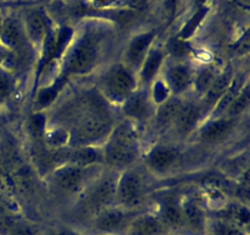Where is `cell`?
Wrapping results in <instances>:
<instances>
[{
  "label": "cell",
  "mask_w": 250,
  "mask_h": 235,
  "mask_svg": "<svg viewBox=\"0 0 250 235\" xmlns=\"http://www.w3.org/2000/svg\"><path fill=\"white\" fill-rule=\"evenodd\" d=\"M26 127L32 139L36 140L37 142H43L46 131V117L43 113H36L33 117L29 118Z\"/></svg>",
  "instance_id": "cell-28"
},
{
  "label": "cell",
  "mask_w": 250,
  "mask_h": 235,
  "mask_svg": "<svg viewBox=\"0 0 250 235\" xmlns=\"http://www.w3.org/2000/svg\"><path fill=\"white\" fill-rule=\"evenodd\" d=\"M204 110L200 103L183 100L182 107L170 130H172L176 136L180 139L190 136L199 127L200 122H203L202 118Z\"/></svg>",
  "instance_id": "cell-10"
},
{
  "label": "cell",
  "mask_w": 250,
  "mask_h": 235,
  "mask_svg": "<svg viewBox=\"0 0 250 235\" xmlns=\"http://www.w3.org/2000/svg\"><path fill=\"white\" fill-rule=\"evenodd\" d=\"M205 12H207V9H204V7H200L199 11L195 12L194 16L192 17V19L189 20V21L186 24V26L183 27V29L181 31V33L178 34V38L181 39H188L190 36H192L193 33H194V31L197 29L198 24H200V21L203 20V17H204Z\"/></svg>",
  "instance_id": "cell-32"
},
{
  "label": "cell",
  "mask_w": 250,
  "mask_h": 235,
  "mask_svg": "<svg viewBox=\"0 0 250 235\" xmlns=\"http://www.w3.org/2000/svg\"><path fill=\"white\" fill-rule=\"evenodd\" d=\"M103 164L107 169L124 171L132 168L139 158V146L132 122L122 121L114 125L104 141Z\"/></svg>",
  "instance_id": "cell-1"
},
{
  "label": "cell",
  "mask_w": 250,
  "mask_h": 235,
  "mask_svg": "<svg viewBox=\"0 0 250 235\" xmlns=\"http://www.w3.org/2000/svg\"><path fill=\"white\" fill-rule=\"evenodd\" d=\"M233 77H234L233 69H229V68L224 69L221 72L217 73V76L215 77L214 82L211 83L209 90L202 95L200 104L203 105V108H204L205 110L210 109V112H211L215 103L219 100V98L221 97V95L226 92L227 88L229 87Z\"/></svg>",
  "instance_id": "cell-17"
},
{
  "label": "cell",
  "mask_w": 250,
  "mask_h": 235,
  "mask_svg": "<svg viewBox=\"0 0 250 235\" xmlns=\"http://www.w3.org/2000/svg\"><path fill=\"white\" fill-rule=\"evenodd\" d=\"M182 104V98H180L178 95H171L168 99L156 107L153 119L155 120L156 127L160 131L165 132L166 130L171 129Z\"/></svg>",
  "instance_id": "cell-18"
},
{
  "label": "cell",
  "mask_w": 250,
  "mask_h": 235,
  "mask_svg": "<svg viewBox=\"0 0 250 235\" xmlns=\"http://www.w3.org/2000/svg\"><path fill=\"white\" fill-rule=\"evenodd\" d=\"M14 91V78L11 73L0 68V103L4 102Z\"/></svg>",
  "instance_id": "cell-33"
},
{
  "label": "cell",
  "mask_w": 250,
  "mask_h": 235,
  "mask_svg": "<svg viewBox=\"0 0 250 235\" xmlns=\"http://www.w3.org/2000/svg\"><path fill=\"white\" fill-rule=\"evenodd\" d=\"M194 75L195 72L192 66L183 61H175L164 70L161 77L170 88L171 94L180 97L192 87Z\"/></svg>",
  "instance_id": "cell-11"
},
{
  "label": "cell",
  "mask_w": 250,
  "mask_h": 235,
  "mask_svg": "<svg viewBox=\"0 0 250 235\" xmlns=\"http://www.w3.org/2000/svg\"><path fill=\"white\" fill-rule=\"evenodd\" d=\"M1 24H2V19L1 16H0V29H1Z\"/></svg>",
  "instance_id": "cell-38"
},
{
  "label": "cell",
  "mask_w": 250,
  "mask_h": 235,
  "mask_svg": "<svg viewBox=\"0 0 250 235\" xmlns=\"http://www.w3.org/2000/svg\"><path fill=\"white\" fill-rule=\"evenodd\" d=\"M125 117L134 121H148L154 117L156 105L150 97L149 88L138 87L121 104Z\"/></svg>",
  "instance_id": "cell-8"
},
{
  "label": "cell",
  "mask_w": 250,
  "mask_h": 235,
  "mask_svg": "<svg viewBox=\"0 0 250 235\" xmlns=\"http://www.w3.org/2000/svg\"><path fill=\"white\" fill-rule=\"evenodd\" d=\"M236 122L237 119L227 117L208 119L195 130V136L198 141L203 143H216L231 135L232 130L236 126Z\"/></svg>",
  "instance_id": "cell-12"
},
{
  "label": "cell",
  "mask_w": 250,
  "mask_h": 235,
  "mask_svg": "<svg viewBox=\"0 0 250 235\" xmlns=\"http://www.w3.org/2000/svg\"><path fill=\"white\" fill-rule=\"evenodd\" d=\"M146 190V184L144 176L132 166L121 171L119 175L115 200L122 208H134L143 202Z\"/></svg>",
  "instance_id": "cell-6"
},
{
  "label": "cell",
  "mask_w": 250,
  "mask_h": 235,
  "mask_svg": "<svg viewBox=\"0 0 250 235\" xmlns=\"http://www.w3.org/2000/svg\"><path fill=\"white\" fill-rule=\"evenodd\" d=\"M10 235H36L34 232L32 230L31 227H27V225H19V227H15L14 229L10 232Z\"/></svg>",
  "instance_id": "cell-34"
},
{
  "label": "cell",
  "mask_w": 250,
  "mask_h": 235,
  "mask_svg": "<svg viewBox=\"0 0 250 235\" xmlns=\"http://www.w3.org/2000/svg\"><path fill=\"white\" fill-rule=\"evenodd\" d=\"M226 218L224 219L229 220V222L234 223L237 225H246L248 224L250 213L247 206L237 203V205H229L226 207Z\"/></svg>",
  "instance_id": "cell-30"
},
{
  "label": "cell",
  "mask_w": 250,
  "mask_h": 235,
  "mask_svg": "<svg viewBox=\"0 0 250 235\" xmlns=\"http://www.w3.org/2000/svg\"><path fill=\"white\" fill-rule=\"evenodd\" d=\"M217 71L212 68H205L202 69L198 73L194 75V80H193V87H194L195 92L198 94L203 95L209 87L211 86V83L214 82L215 77L217 76Z\"/></svg>",
  "instance_id": "cell-27"
},
{
  "label": "cell",
  "mask_w": 250,
  "mask_h": 235,
  "mask_svg": "<svg viewBox=\"0 0 250 235\" xmlns=\"http://www.w3.org/2000/svg\"><path fill=\"white\" fill-rule=\"evenodd\" d=\"M99 165L77 166L72 164H63L50 173V181L59 191L65 193L77 192L87 186L89 181L98 174Z\"/></svg>",
  "instance_id": "cell-5"
},
{
  "label": "cell",
  "mask_w": 250,
  "mask_h": 235,
  "mask_svg": "<svg viewBox=\"0 0 250 235\" xmlns=\"http://www.w3.org/2000/svg\"><path fill=\"white\" fill-rule=\"evenodd\" d=\"M114 118L111 112L88 113L87 115L72 125L68 131L70 147L97 146L98 142L106 140L114 127Z\"/></svg>",
  "instance_id": "cell-3"
},
{
  "label": "cell",
  "mask_w": 250,
  "mask_h": 235,
  "mask_svg": "<svg viewBox=\"0 0 250 235\" xmlns=\"http://www.w3.org/2000/svg\"><path fill=\"white\" fill-rule=\"evenodd\" d=\"M119 174L117 171L107 169L104 173H98L88 184L87 202L93 210L102 211L115 200Z\"/></svg>",
  "instance_id": "cell-7"
},
{
  "label": "cell",
  "mask_w": 250,
  "mask_h": 235,
  "mask_svg": "<svg viewBox=\"0 0 250 235\" xmlns=\"http://www.w3.org/2000/svg\"><path fill=\"white\" fill-rule=\"evenodd\" d=\"M128 212L125 208H104L99 211L95 217L94 225L98 230L104 233H114L122 229L125 225L128 227Z\"/></svg>",
  "instance_id": "cell-16"
},
{
  "label": "cell",
  "mask_w": 250,
  "mask_h": 235,
  "mask_svg": "<svg viewBox=\"0 0 250 235\" xmlns=\"http://www.w3.org/2000/svg\"><path fill=\"white\" fill-rule=\"evenodd\" d=\"M138 87L137 73L122 63L107 66L98 80V92L109 104L121 105Z\"/></svg>",
  "instance_id": "cell-2"
},
{
  "label": "cell",
  "mask_w": 250,
  "mask_h": 235,
  "mask_svg": "<svg viewBox=\"0 0 250 235\" xmlns=\"http://www.w3.org/2000/svg\"><path fill=\"white\" fill-rule=\"evenodd\" d=\"M165 60V54L160 49H149L141 69L137 72V80H138L139 87H146L153 83L156 77L160 76L161 68Z\"/></svg>",
  "instance_id": "cell-15"
},
{
  "label": "cell",
  "mask_w": 250,
  "mask_h": 235,
  "mask_svg": "<svg viewBox=\"0 0 250 235\" xmlns=\"http://www.w3.org/2000/svg\"><path fill=\"white\" fill-rule=\"evenodd\" d=\"M67 164L77 166H93L103 164V148L97 146L71 147Z\"/></svg>",
  "instance_id": "cell-23"
},
{
  "label": "cell",
  "mask_w": 250,
  "mask_h": 235,
  "mask_svg": "<svg viewBox=\"0 0 250 235\" xmlns=\"http://www.w3.org/2000/svg\"><path fill=\"white\" fill-rule=\"evenodd\" d=\"M248 82V78H247L246 73H238V75H234L233 80H232L231 85L227 88L226 92L219 98L215 105L212 107L211 112H210L209 119H214V118H220L224 117L226 110L229 109V107L231 105V103L233 102L234 98L239 94V92L242 91V88L244 87V85Z\"/></svg>",
  "instance_id": "cell-19"
},
{
  "label": "cell",
  "mask_w": 250,
  "mask_h": 235,
  "mask_svg": "<svg viewBox=\"0 0 250 235\" xmlns=\"http://www.w3.org/2000/svg\"><path fill=\"white\" fill-rule=\"evenodd\" d=\"M237 1L241 2V5H244V6H248L249 0H237Z\"/></svg>",
  "instance_id": "cell-37"
},
{
  "label": "cell",
  "mask_w": 250,
  "mask_h": 235,
  "mask_svg": "<svg viewBox=\"0 0 250 235\" xmlns=\"http://www.w3.org/2000/svg\"><path fill=\"white\" fill-rule=\"evenodd\" d=\"M181 161V151L176 144L160 143L154 146L146 156V164L154 174L163 175L172 171Z\"/></svg>",
  "instance_id": "cell-9"
},
{
  "label": "cell",
  "mask_w": 250,
  "mask_h": 235,
  "mask_svg": "<svg viewBox=\"0 0 250 235\" xmlns=\"http://www.w3.org/2000/svg\"><path fill=\"white\" fill-rule=\"evenodd\" d=\"M154 37H155V32H146V33L133 37L125 51L122 64L133 72H138L146 54H148Z\"/></svg>",
  "instance_id": "cell-13"
},
{
  "label": "cell",
  "mask_w": 250,
  "mask_h": 235,
  "mask_svg": "<svg viewBox=\"0 0 250 235\" xmlns=\"http://www.w3.org/2000/svg\"><path fill=\"white\" fill-rule=\"evenodd\" d=\"M193 1H194V4L198 5V6H202V5L204 4V2L207 1V0H193Z\"/></svg>",
  "instance_id": "cell-36"
},
{
  "label": "cell",
  "mask_w": 250,
  "mask_h": 235,
  "mask_svg": "<svg viewBox=\"0 0 250 235\" xmlns=\"http://www.w3.org/2000/svg\"><path fill=\"white\" fill-rule=\"evenodd\" d=\"M98 58L99 46L97 37H83L65 56L61 76L67 78L71 75H85L95 68Z\"/></svg>",
  "instance_id": "cell-4"
},
{
  "label": "cell",
  "mask_w": 250,
  "mask_h": 235,
  "mask_svg": "<svg viewBox=\"0 0 250 235\" xmlns=\"http://www.w3.org/2000/svg\"><path fill=\"white\" fill-rule=\"evenodd\" d=\"M163 220L166 228L172 229H182L185 227V219H183L182 206L181 200L175 193L166 195L163 198Z\"/></svg>",
  "instance_id": "cell-22"
},
{
  "label": "cell",
  "mask_w": 250,
  "mask_h": 235,
  "mask_svg": "<svg viewBox=\"0 0 250 235\" xmlns=\"http://www.w3.org/2000/svg\"><path fill=\"white\" fill-rule=\"evenodd\" d=\"M49 31L50 28H49L48 19L43 12L33 11L27 16L24 32L29 43L36 46L44 43Z\"/></svg>",
  "instance_id": "cell-20"
},
{
  "label": "cell",
  "mask_w": 250,
  "mask_h": 235,
  "mask_svg": "<svg viewBox=\"0 0 250 235\" xmlns=\"http://www.w3.org/2000/svg\"><path fill=\"white\" fill-rule=\"evenodd\" d=\"M149 92H150V97L153 99L154 104L158 107L159 104L165 102L166 99L171 97V91L170 88L167 87L166 82L164 81V78L161 77V75L159 77H156L155 80L153 81L150 86H149Z\"/></svg>",
  "instance_id": "cell-29"
},
{
  "label": "cell",
  "mask_w": 250,
  "mask_h": 235,
  "mask_svg": "<svg viewBox=\"0 0 250 235\" xmlns=\"http://www.w3.org/2000/svg\"><path fill=\"white\" fill-rule=\"evenodd\" d=\"M181 206H182L185 225H188L195 233L205 232L207 218L202 207L192 198L181 200Z\"/></svg>",
  "instance_id": "cell-24"
},
{
  "label": "cell",
  "mask_w": 250,
  "mask_h": 235,
  "mask_svg": "<svg viewBox=\"0 0 250 235\" xmlns=\"http://www.w3.org/2000/svg\"><path fill=\"white\" fill-rule=\"evenodd\" d=\"M250 104V88H249V82H247L244 85V87L242 88V91L239 92V94L234 98L233 102L231 103V105L229 107V109L226 110L224 117L232 118V119H237L238 117H241L244 112L249 108Z\"/></svg>",
  "instance_id": "cell-26"
},
{
  "label": "cell",
  "mask_w": 250,
  "mask_h": 235,
  "mask_svg": "<svg viewBox=\"0 0 250 235\" xmlns=\"http://www.w3.org/2000/svg\"><path fill=\"white\" fill-rule=\"evenodd\" d=\"M128 235H165L166 227L161 219L150 214H142L131 220Z\"/></svg>",
  "instance_id": "cell-21"
},
{
  "label": "cell",
  "mask_w": 250,
  "mask_h": 235,
  "mask_svg": "<svg viewBox=\"0 0 250 235\" xmlns=\"http://www.w3.org/2000/svg\"><path fill=\"white\" fill-rule=\"evenodd\" d=\"M0 43L11 51L21 50L29 46L26 32L21 22L15 17H7L2 20L0 29Z\"/></svg>",
  "instance_id": "cell-14"
},
{
  "label": "cell",
  "mask_w": 250,
  "mask_h": 235,
  "mask_svg": "<svg viewBox=\"0 0 250 235\" xmlns=\"http://www.w3.org/2000/svg\"><path fill=\"white\" fill-rule=\"evenodd\" d=\"M51 235H78V234H76V233L73 232H70V230H60V232H56Z\"/></svg>",
  "instance_id": "cell-35"
},
{
  "label": "cell",
  "mask_w": 250,
  "mask_h": 235,
  "mask_svg": "<svg viewBox=\"0 0 250 235\" xmlns=\"http://www.w3.org/2000/svg\"><path fill=\"white\" fill-rule=\"evenodd\" d=\"M166 50L170 53L171 56L175 58V60H182L190 54V47L188 46L185 39H181L177 37V38L170 39V42L166 46Z\"/></svg>",
  "instance_id": "cell-31"
},
{
  "label": "cell",
  "mask_w": 250,
  "mask_h": 235,
  "mask_svg": "<svg viewBox=\"0 0 250 235\" xmlns=\"http://www.w3.org/2000/svg\"><path fill=\"white\" fill-rule=\"evenodd\" d=\"M210 235H244L241 227L227 219H212L205 224Z\"/></svg>",
  "instance_id": "cell-25"
}]
</instances>
